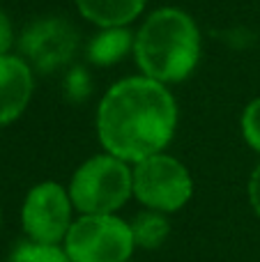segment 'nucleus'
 <instances>
[{
  "mask_svg": "<svg viewBox=\"0 0 260 262\" xmlns=\"http://www.w3.org/2000/svg\"><path fill=\"white\" fill-rule=\"evenodd\" d=\"M134 55L132 28H97L85 44V58L92 67H113Z\"/></svg>",
  "mask_w": 260,
  "mask_h": 262,
  "instance_id": "obj_10",
  "label": "nucleus"
},
{
  "mask_svg": "<svg viewBox=\"0 0 260 262\" xmlns=\"http://www.w3.org/2000/svg\"><path fill=\"white\" fill-rule=\"evenodd\" d=\"M62 249L72 262H127L136 244L129 221L118 214H78Z\"/></svg>",
  "mask_w": 260,
  "mask_h": 262,
  "instance_id": "obj_4",
  "label": "nucleus"
},
{
  "mask_svg": "<svg viewBox=\"0 0 260 262\" xmlns=\"http://www.w3.org/2000/svg\"><path fill=\"white\" fill-rule=\"evenodd\" d=\"M35 69L18 53L0 55V127L14 124L35 95Z\"/></svg>",
  "mask_w": 260,
  "mask_h": 262,
  "instance_id": "obj_8",
  "label": "nucleus"
},
{
  "mask_svg": "<svg viewBox=\"0 0 260 262\" xmlns=\"http://www.w3.org/2000/svg\"><path fill=\"white\" fill-rule=\"evenodd\" d=\"M134 62L138 74L164 85L182 83L198 69L203 35L196 18L180 7L152 9L134 30Z\"/></svg>",
  "mask_w": 260,
  "mask_h": 262,
  "instance_id": "obj_2",
  "label": "nucleus"
},
{
  "mask_svg": "<svg viewBox=\"0 0 260 262\" xmlns=\"http://www.w3.org/2000/svg\"><path fill=\"white\" fill-rule=\"evenodd\" d=\"M76 209L69 198V189L60 182L44 180L26 193L21 205V226L30 242L62 246Z\"/></svg>",
  "mask_w": 260,
  "mask_h": 262,
  "instance_id": "obj_6",
  "label": "nucleus"
},
{
  "mask_svg": "<svg viewBox=\"0 0 260 262\" xmlns=\"http://www.w3.org/2000/svg\"><path fill=\"white\" fill-rule=\"evenodd\" d=\"M74 5L97 28H132L143 16L147 0H74Z\"/></svg>",
  "mask_w": 260,
  "mask_h": 262,
  "instance_id": "obj_9",
  "label": "nucleus"
},
{
  "mask_svg": "<svg viewBox=\"0 0 260 262\" xmlns=\"http://www.w3.org/2000/svg\"><path fill=\"white\" fill-rule=\"evenodd\" d=\"M240 131H242L244 143L256 154H260V97L244 106L242 115H240Z\"/></svg>",
  "mask_w": 260,
  "mask_h": 262,
  "instance_id": "obj_13",
  "label": "nucleus"
},
{
  "mask_svg": "<svg viewBox=\"0 0 260 262\" xmlns=\"http://www.w3.org/2000/svg\"><path fill=\"white\" fill-rule=\"evenodd\" d=\"M76 214H118L134 198L132 163L109 152L92 154L67 184Z\"/></svg>",
  "mask_w": 260,
  "mask_h": 262,
  "instance_id": "obj_3",
  "label": "nucleus"
},
{
  "mask_svg": "<svg viewBox=\"0 0 260 262\" xmlns=\"http://www.w3.org/2000/svg\"><path fill=\"white\" fill-rule=\"evenodd\" d=\"M127 262H134V260H127Z\"/></svg>",
  "mask_w": 260,
  "mask_h": 262,
  "instance_id": "obj_18",
  "label": "nucleus"
},
{
  "mask_svg": "<svg viewBox=\"0 0 260 262\" xmlns=\"http://www.w3.org/2000/svg\"><path fill=\"white\" fill-rule=\"evenodd\" d=\"M92 90V78L85 67H72L64 76V92L69 101H83Z\"/></svg>",
  "mask_w": 260,
  "mask_h": 262,
  "instance_id": "obj_14",
  "label": "nucleus"
},
{
  "mask_svg": "<svg viewBox=\"0 0 260 262\" xmlns=\"http://www.w3.org/2000/svg\"><path fill=\"white\" fill-rule=\"evenodd\" d=\"M247 193H249V205H251L253 214L260 219V163L251 170V175H249Z\"/></svg>",
  "mask_w": 260,
  "mask_h": 262,
  "instance_id": "obj_16",
  "label": "nucleus"
},
{
  "mask_svg": "<svg viewBox=\"0 0 260 262\" xmlns=\"http://www.w3.org/2000/svg\"><path fill=\"white\" fill-rule=\"evenodd\" d=\"M178 122L180 108L170 88L143 74L115 81L101 95L95 113L101 149L132 166L166 152Z\"/></svg>",
  "mask_w": 260,
  "mask_h": 262,
  "instance_id": "obj_1",
  "label": "nucleus"
},
{
  "mask_svg": "<svg viewBox=\"0 0 260 262\" xmlns=\"http://www.w3.org/2000/svg\"><path fill=\"white\" fill-rule=\"evenodd\" d=\"M78 46L81 35L64 16L35 18L16 39L18 55L35 69V74H51L69 64Z\"/></svg>",
  "mask_w": 260,
  "mask_h": 262,
  "instance_id": "obj_7",
  "label": "nucleus"
},
{
  "mask_svg": "<svg viewBox=\"0 0 260 262\" xmlns=\"http://www.w3.org/2000/svg\"><path fill=\"white\" fill-rule=\"evenodd\" d=\"M129 228H132L136 249H147V251H157L159 246H164V242L170 235L168 214L155 212V209H141L129 221Z\"/></svg>",
  "mask_w": 260,
  "mask_h": 262,
  "instance_id": "obj_11",
  "label": "nucleus"
},
{
  "mask_svg": "<svg viewBox=\"0 0 260 262\" xmlns=\"http://www.w3.org/2000/svg\"><path fill=\"white\" fill-rule=\"evenodd\" d=\"M134 198L143 209L175 214L193 195V177L178 157L159 152L134 163Z\"/></svg>",
  "mask_w": 260,
  "mask_h": 262,
  "instance_id": "obj_5",
  "label": "nucleus"
},
{
  "mask_svg": "<svg viewBox=\"0 0 260 262\" xmlns=\"http://www.w3.org/2000/svg\"><path fill=\"white\" fill-rule=\"evenodd\" d=\"M0 223H3V212H0Z\"/></svg>",
  "mask_w": 260,
  "mask_h": 262,
  "instance_id": "obj_17",
  "label": "nucleus"
},
{
  "mask_svg": "<svg viewBox=\"0 0 260 262\" xmlns=\"http://www.w3.org/2000/svg\"><path fill=\"white\" fill-rule=\"evenodd\" d=\"M14 44H16V35H14V26L9 16L0 9V55L12 53Z\"/></svg>",
  "mask_w": 260,
  "mask_h": 262,
  "instance_id": "obj_15",
  "label": "nucleus"
},
{
  "mask_svg": "<svg viewBox=\"0 0 260 262\" xmlns=\"http://www.w3.org/2000/svg\"><path fill=\"white\" fill-rule=\"evenodd\" d=\"M5 262H72L67 251L62 246L37 244V242H21L16 249L9 253Z\"/></svg>",
  "mask_w": 260,
  "mask_h": 262,
  "instance_id": "obj_12",
  "label": "nucleus"
}]
</instances>
